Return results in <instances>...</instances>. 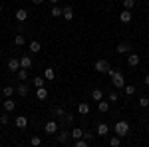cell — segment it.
<instances>
[{"label": "cell", "mask_w": 149, "mask_h": 147, "mask_svg": "<svg viewBox=\"0 0 149 147\" xmlns=\"http://www.w3.org/2000/svg\"><path fill=\"white\" fill-rule=\"evenodd\" d=\"M0 91H2V90H0Z\"/></svg>", "instance_id": "43"}, {"label": "cell", "mask_w": 149, "mask_h": 147, "mask_svg": "<svg viewBox=\"0 0 149 147\" xmlns=\"http://www.w3.org/2000/svg\"><path fill=\"white\" fill-rule=\"evenodd\" d=\"M16 20H18V22H26V20H28V12L24 10V8H18V10H16Z\"/></svg>", "instance_id": "13"}, {"label": "cell", "mask_w": 149, "mask_h": 147, "mask_svg": "<svg viewBox=\"0 0 149 147\" xmlns=\"http://www.w3.org/2000/svg\"><path fill=\"white\" fill-rule=\"evenodd\" d=\"M111 86L117 88V90L125 88V78H123V74H121V72H115L113 76H111Z\"/></svg>", "instance_id": "2"}, {"label": "cell", "mask_w": 149, "mask_h": 147, "mask_svg": "<svg viewBox=\"0 0 149 147\" xmlns=\"http://www.w3.org/2000/svg\"><path fill=\"white\" fill-rule=\"evenodd\" d=\"M20 68H24V70L32 68V58L30 56H22L20 58Z\"/></svg>", "instance_id": "14"}, {"label": "cell", "mask_w": 149, "mask_h": 147, "mask_svg": "<svg viewBox=\"0 0 149 147\" xmlns=\"http://www.w3.org/2000/svg\"><path fill=\"white\" fill-rule=\"evenodd\" d=\"M133 6H135V0H123V8L125 10H131Z\"/></svg>", "instance_id": "33"}, {"label": "cell", "mask_w": 149, "mask_h": 147, "mask_svg": "<svg viewBox=\"0 0 149 147\" xmlns=\"http://www.w3.org/2000/svg\"><path fill=\"white\" fill-rule=\"evenodd\" d=\"M107 100H109V102H117V93H115V91H111V93L107 95Z\"/></svg>", "instance_id": "38"}, {"label": "cell", "mask_w": 149, "mask_h": 147, "mask_svg": "<svg viewBox=\"0 0 149 147\" xmlns=\"http://www.w3.org/2000/svg\"><path fill=\"white\" fill-rule=\"evenodd\" d=\"M14 88H12V86H4V88H2V93H4V98H12V95H14Z\"/></svg>", "instance_id": "24"}, {"label": "cell", "mask_w": 149, "mask_h": 147, "mask_svg": "<svg viewBox=\"0 0 149 147\" xmlns=\"http://www.w3.org/2000/svg\"><path fill=\"white\" fill-rule=\"evenodd\" d=\"M58 129H60V125H58V121H54V119L46 121V125H44V131H46V133H50V135L58 133Z\"/></svg>", "instance_id": "4"}, {"label": "cell", "mask_w": 149, "mask_h": 147, "mask_svg": "<svg viewBox=\"0 0 149 147\" xmlns=\"http://www.w3.org/2000/svg\"><path fill=\"white\" fill-rule=\"evenodd\" d=\"M139 105H141V107H149V98H141V100H139Z\"/></svg>", "instance_id": "37"}, {"label": "cell", "mask_w": 149, "mask_h": 147, "mask_svg": "<svg viewBox=\"0 0 149 147\" xmlns=\"http://www.w3.org/2000/svg\"><path fill=\"white\" fill-rule=\"evenodd\" d=\"M2 105H4V111H8V113H10V111H14V109H16V102H14V100H10V98H6Z\"/></svg>", "instance_id": "10"}, {"label": "cell", "mask_w": 149, "mask_h": 147, "mask_svg": "<svg viewBox=\"0 0 149 147\" xmlns=\"http://www.w3.org/2000/svg\"><path fill=\"white\" fill-rule=\"evenodd\" d=\"M50 2H52V4H58V2H60V0H50Z\"/></svg>", "instance_id": "41"}, {"label": "cell", "mask_w": 149, "mask_h": 147, "mask_svg": "<svg viewBox=\"0 0 149 147\" xmlns=\"http://www.w3.org/2000/svg\"><path fill=\"white\" fill-rule=\"evenodd\" d=\"M28 86H24V82H20V86H18V88H16V93H18V95H22V98H26V95H28Z\"/></svg>", "instance_id": "18"}, {"label": "cell", "mask_w": 149, "mask_h": 147, "mask_svg": "<svg viewBox=\"0 0 149 147\" xmlns=\"http://www.w3.org/2000/svg\"><path fill=\"white\" fill-rule=\"evenodd\" d=\"M0 123H2V125H8V111H4L2 115H0Z\"/></svg>", "instance_id": "34"}, {"label": "cell", "mask_w": 149, "mask_h": 147, "mask_svg": "<svg viewBox=\"0 0 149 147\" xmlns=\"http://www.w3.org/2000/svg\"><path fill=\"white\" fill-rule=\"evenodd\" d=\"M92 100H93V102H100V100H103V91L100 90V88L92 90Z\"/></svg>", "instance_id": "22"}, {"label": "cell", "mask_w": 149, "mask_h": 147, "mask_svg": "<svg viewBox=\"0 0 149 147\" xmlns=\"http://www.w3.org/2000/svg\"><path fill=\"white\" fill-rule=\"evenodd\" d=\"M54 78H56V70H54V68H46V70H44V79L52 82Z\"/></svg>", "instance_id": "17"}, {"label": "cell", "mask_w": 149, "mask_h": 147, "mask_svg": "<svg viewBox=\"0 0 149 147\" xmlns=\"http://www.w3.org/2000/svg\"><path fill=\"white\" fill-rule=\"evenodd\" d=\"M139 62H141V58H139V54H135V52H129V54H127V64H129L131 68H135V66H139Z\"/></svg>", "instance_id": "6"}, {"label": "cell", "mask_w": 149, "mask_h": 147, "mask_svg": "<svg viewBox=\"0 0 149 147\" xmlns=\"http://www.w3.org/2000/svg\"><path fill=\"white\" fill-rule=\"evenodd\" d=\"M16 74H18V79H20V82H26V79H28V70L20 68L18 72H16Z\"/></svg>", "instance_id": "26"}, {"label": "cell", "mask_w": 149, "mask_h": 147, "mask_svg": "<svg viewBox=\"0 0 149 147\" xmlns=\"http://www.w3.org/2000/svg\"><path fill=\"white\" fill-rule=\"evenodd\" d=\"M40 143H42V139H40L38 135H34L32 139H30V145H40Z\"/></svg>", "instance_id": "36"}, {"label": "cell", "mask_w": 149, "mask_h": 147, "mask_svg": "<svg viewBox=\"0 0 149 147\" xmlns=\"http://www.w3.org/2000/svg\"><path fill=\"white\" fill-rule=\"evenodd\" d=\"M52 16H54V18H62V6H56V4H54V6H52Z\"/></svg>", "instance_id": "27"}, {"label": "cell", "mask_w": 149, "mask_h": 147, "mask_svg": "<svg viewBox=\"0 0 149 147\" xmlns=\"http://www.w3.org/2000/svg\"><path fill=\"white\" fill-rule=\"evenodd\" d=\"M36 98L40 100V102H46L48 100V90L42 86V88H36Z\"/></svg>", "instance_id": "9"}, {"label": "cell", "mask_w": 149, "mask_h": 147, "mask_svg": "<svg viewBox=\"0 0 149 147\" xmlns=\"http://www.w3.org/2000/svg\"><path fill=\"white\" fill-rule=\"evenodd\" d=\"M123 90H125L127 95H133V93H135V86H125Z\"/></svg>", "instance_id": "35"}, {"label": "cell", "mask_w": 149, "mask_h": 147, "mask_svg": "<svg viewBox=\"0 0 149 147\" xmlns=\"http://www.w3.org/2000/svg\"><path fill=\"white\" fill-rule=\"evenodd\" d=\"M115 52H117V54H127V52H131V46L127 44V42H121V44H117Z\"/></svg>", "instance_id": "12"}, {"label": "cell", "mask_w": 149, "mask_h": 147, "mask_svg": "<svg viewBox=\"0 0 149 147\" xmlns=\"http://www.w3.org/2000/svg\"><path fill=\"white\" fill-rule=\"evenodd\" d=\"M109 103L111 102H103V100H100V102H97V109H100L102 113H107L109 111Z\"/></svg>", "instance_id": "19"}, {"label": "cell", "mask_w": 149, "mask_h": 147, "mask_svg": "<svg viewBox=\"0 0 149 147\" xmlns=\"http://www.w3.org/2000/svg\"><path fill=\"white\" fill-rule=\"evenodd\" d=\"M70 131H66V129H64V131H60V133H58V141H60V143H68L70 141Z\"/></svg>", "instance_id": "16"}, {"label": "cell", "mask_w": 149, "mask_h": 147, "mask_svg": "<svg viewBox=\"0 0 149 147\" xmlns=\"http://www.w3.org/2000/svg\"><path fill=\"white\" fill-rule=\"evenodd\" d=\"M74 145L76 147H86L88 145V139H86V137H84V139H81V137L80 139H74Z\"/></svg>", "instance_id": "31"}, {"label": "cell", "mask_w": 149, "mask_h": 147, "mask_svg": "<svg viewBox=\"0 0 149 147\" xmlns=\"http://www.w3.org/2000/svg\"><path fill=\"white\" fill-rule=\"evenodd\" d=\"M115 133H117V135L119 137H125L127 133H129V123H127V121H123V119H121V121H115Z\"/></svg>", "instance_id": "1"}, {"label": "cell", "mask_w": 149, "mask_h": 147, "mask_svg": "<svg viewBox=\"0 0 149 147\" xmlns=\"http://www.w3.org/2000/svg\"><path fill=\"white\" fill-rule=\"evenodd\" d=\"M62 18L66 22H72L74 20V8L72 6H62Z\"/></svg>", "instance_id": "5"}, {"label": "cell", "mask_w": 149, "mask_h": 147, "mask_svg": "<svg viewBox=\"0 0 149 147\" xmlns=\"http://www.w3.org/2000/svg\"><path fill=\"white\" fill-rule=\"evenodd\" d=\"M8 70L10 72H18L20 70V58H10L8 60Z\"/></svg>", "instance_id": "7"}, {"label": "cell", "mask_w": 149, "mask_h": 147, "mask_svg": "<svg viewBox=\"0 0 149 147\" xmlns=\"http://www.w3.org/2000/svg\"><path fill=\"white\" fill-rule=\"evenodd\" d=\"M62 123H64V125H72V123H74V115H72V113H64V115H62Z\"/></svg>", "instance_id": "25"}, {"label": "cell", "mask_w": 149, "mask_h": 147, "mask_svg": "<svg viewBox=\"0 0 149 147\" xmlns=\"http://www.w3.org/2000/svg\"><path fill=\"white\" fill-rule=\"evenodd\" d=\"M119 143H121V137H119V135H115V137L109 139V145H111V147H117Z\"/></svg>", "instance_id": "32"}, {"label": "cell", "mask_w": 149, "mask_h": 147, "mask_svg": "<svg viewBox=\"0 0 149 147\" xmlns=\"http://www.w3.org/2000/svg\"><path fill=\"white\" fill-rule=\"evenodd\" d=\"M111 68V66H109V62H107V60H97V62H95V64H93V70H95V72H100V74H107V70Z\"/></svg>", "instance_id": "3"}, {"label": "cell", "mask_w": 149, "mask_h": 147, "mask_svg": "<svg viewBox=\"0 0 149 147\" xmlns=\"http://www.w3.org/2000/svg\"><path fill=\"white\" fill-rule=\"evenodd\" d=\"M2 10H4V8H2V6H0V12H2Z\"/></svg>", "instance_id": "42"}, {"label": "cell", "mask_w": 149, "mask_h": 147, "mask_svg": "<svg viewBox=\"0 0 149 147\" xmlns=\"http://www.w3.org/2000/svg\"><path fill=\"white\" fill-rule=\"evenodd\" d=\"M14 123H16V127H20V129H26V127H28V117L18 115V117L14 119Z\"/></svg>", "instance_id": "11"}, {"label": "cell", "mask_w": 149, "mask_h": 147, "mask_svg": "<svg viewBox=\"0 0 149 147\" xmlns=\"http://www.w3.org/2000/svg\"><path fill=\"white\" fill-rule=\"evenodd\" d=\"M78 111H80L81 115H88V113H90V103H88V102H81L80 105H78Z\"/></svg>", "instance_id": "21"}, {"label": "cell", "mask_w": 149, "mask_h": 147, "mask_svg": "<svg viewBox=\"0 0 149 147\" xmlns=\"http://www.w3.org/2000/svg\"><path fill=\"white\" fill-rule=\"evenodd\" d=\"M32 84H34L36 88H42V86H44V76H36V78L32 79Z\"/></svg>", "instance_id": "29"}, {"label": "cell", "mask_w": 149, "mask_h": 147, "mask_svg": "<svg viewBox=\"0 0 149 147\" xmlns=\"http://www.w3.org/2000/svg\"><path fill=\"white\" fill-rule=\"evenodd\" d=\"M107 133H109V125L107 123H100L97 125V135L100 137H105Z\"/></svg>", "instance_id": "15"}, {"label": "cell", "mask_w": 149, "mask_h": 147, "mask_svg": "<svg viewBox=\"0 0 149 147\" xmlns=\"http://www.w3.org/2000/svg\"><path fill=\"white\" fill-rule=\"evenodd\" d=\"M70 135H72V139H80V137H84V129H80V127H74V129L70 131Z\"/></svg>", "instance_id": "23"}, {"label": "cell", "mask_w": 149, "mask_h": 147, "mask_svg": "<svg viewBox=\"0 0 149 147\" xmlns=\"http://www.w3.org/2000/svg\"><path fill=\"white\" fill-rule=\"evenodd\" d=\"M32 2H34V4H42L44 0H32Z\"/></svg>", "instance_id": "40"}, {"label": "cell", "mask_w": 149, "mask_h": 147, "mask_svg": "<svg viewBox=\"0 0 149 147\" xmlns=\"http://www.w3.org/2000/svg\"><path fill=\"white\" fill-rule=\"evenodd\" d=\"M119 20H121L123 24H129L131 20H133V16H131V10H125V8H123V10H121V14H119Z\"/></svg>", "instance_id": "8"}, {"label": "cell", "mask_w": 149, "mask_h": 147, "mask_svg": "<svg viewBox=\"0 0 149 147\" xmlns=\"http://www.w3.org/2000/svg\"><path fill=\"white\" fill-rule=\"evenodd\" d=\"M24 42H26V38H24L22 34H16V36H14V46H24Z\"/></svg>", "instance_id": "28"}, {"label": "cell", "mask_w": 149, "mask_h": 147, "mask_svg": "<svg viewBox=\"0 0 149 147\" xmlns=\"http://www.w3.org/2000/svg\"><path fill=\"white\" fill-rule=\"evenodd\" d=\"M145 86H147V88H149V74H147V76H145Z\"/></svg>", "instance_id": "39"}, {"label": "cell", "mask_w": 149, "mask_h": 147, "mask_svg": "<svg viewBox=\"0 0 149 147\" xmlns=\"http://www.w3.org/2000/svg\"><path fill=\"white\" fill-rule=\"evenodd\" d=\"M64 107H60V105H56V107H54V109H52V115H56V117H62V115H64Z\"/></svg>", "instance_id": "30"}, {"label": "cell", "mask_w": 149, "mask_h": 147, "mask_svg": "<svg viewBox=\"0 0 149 147\" xmlns=\"http://www.w3.org/2000/svg\"><path fill=\"white\" fill-rule=\"evenodd\" d=\"M40 50H42V44H40L38 40H32V42H30V52H32V54H38Z\"/></svg>", "instance_id": "20"}]
</instances>
